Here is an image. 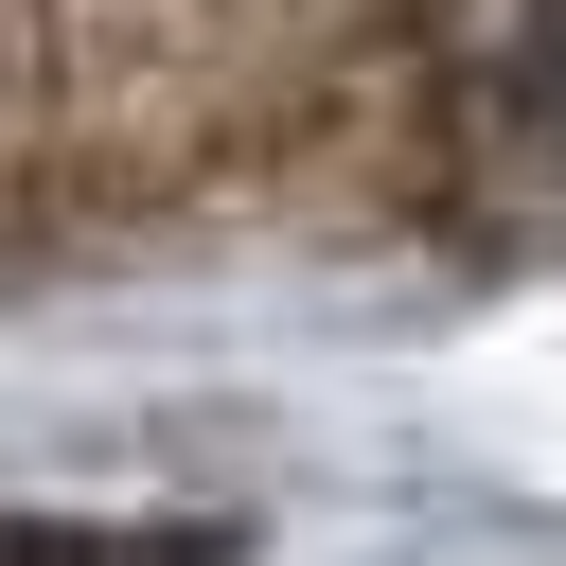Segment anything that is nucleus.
I'll return each instance as SVG.
<instances>
[{
  "label": "nucleus",
  "instance_id": "obj_1",
  "mask_svg": "<svg viewBox=\"0 0 566 566\" xmlns=\"http://www.w3.org/2000/svg\"><path fill=\"white\" fill-rule=\"evenodd\" d=\"M513 88H531V124L566 142V0H531V53H513Z\"/></svg>",
  "mask_w": 566,
  "mask_h": 566
}]
</instances>
